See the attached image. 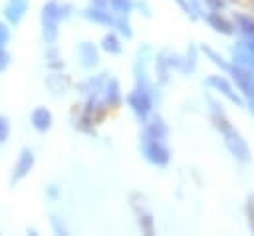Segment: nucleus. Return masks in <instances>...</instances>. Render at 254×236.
Wrapping results in <instances>:
<instances>
[{"label":"nucleus","instance_id":"20e7f679","mask_svg":"<svg viewBox=\"0 0 254 236\" xmlns=\"http://www.w3.org/2000/svg\"><path fill=\"white\" fill-rule=\"evenodd\" d=\"M26 12H28V0H8V4L4 6V18L12 26H18L24 20Z\"/></svg>","mask_w":254,"mask_h":236},{"label":"nucleus","instance_id":"9d476101","mask_svg":"<svg viewBox=\"0 0 254 236\" xmlns=\"http://www.w3.org/2000/svg\"><path fill=\"white\" fill-rule=\"evenodd\" d=\"M107 6H111L113 12H117L121 16H127L129 10H131V0H107Z\"/></svg>","mask_w":254,"mask_h":236},{"label":"nucleus","instance_id":"2eb2a0df","mask_svg":"<svg viewBox=\"0 0 254 236\" xmlns=\"http://www.w3.org/2000/svg\"><path fill=\"white\" fill-rule=\"evenodd\" d=\"M8 63H10V54L0 46V71H4L8 67Z\"/></svg>","mask_w":254,"mask_h":236},{"label":"nucleus","instance_id":"7ed1b4c3","mask_svg":"<svg viewBox=\"0 0 254 236\" xmlns=\"http://www.w3.org/2000/svg\"><path fill=\"white\" fill-rule=\"evenodd\" d=\"M32 167H34V153H32V149L24 147V149L20 151V157H18V161H16L14 169H12V177H10V182H12V184L20 182L24 177H28V175H30Z\"/></svg>","mask_w":254,"mask_h":236},{"label":"nucleus","instance_id":"423d86ee","mask_svg":"<svg viewBox=\"0 0 254 236\" xmlns=\"http://www.w3.org/2000/svg\"><path fill=\"white\" fill-rule=\"evenodd\" d=\"M32 125H34V129L36 131H40V133H46L50 127H52V113L46 109V107H36L34 111H32Z\"/></svg>","mask_w":254,"mask_h":236},{"label":"nucleus","instance_id":"f03ea898","mask_svg":"<svg viewBox=\"0 0 254 236\" xmlns=\"http://www.w3.org/2000/svg\"><path fill=\"white\" fill-rule=\"evenodd\" d=\"M141 149H143L145 157L151 163H155V165H165L169 161V151L163 147L161 139H157V137L145 135L143 137V143H141Z\"/></svg>","mask_w":254,"mask_h":236},{"label":"nucleus","instance_id":"39448f33","mask_svg":"<svg viewBox=\"0 0 254 236\" xmlns=\"http://www.w3.org/2000/svg\"><path fill=\"white\" fill-rule=\"evenodd\" d=\"M129 105L133 107V111L139 115V117H145L151 109V99H149V91L147 89H135L131 95H129Z\"/></svg>","mask_w":254,"mask_h":236},{"label":"nucleus","instance_id":"6e6552de","mask_svg":"<svg viewBox=\"0 0 254 236\" xmlns=\"http://www.w3.org/2000/svg\"><path fill=\"white\" fill-rule=\"evenodd\" d=\"M105 101L109 103V105H117V101H119V85H117V81H109L107 83V87H105Z\"/></svg>","mask_w":254,"mask_h":236},{"label":"nucleus","instance_id":"9b49d317","mask_svg":"<svg viewBox=\"0 0 254 236\" xmlns=\"http://www.w3.org/2000/svg\"><path fill=\"white\" fill-rule=\"evenodd\" d=\"M103 48H105L107 52H111V54H117V52H121V46H119L117 38H115V36H111V34L103 38Z\"/></svg>","mask_w":254,"mask_h":236},{"label":"nucleus","instance_id":"ddd939ff","mask_svg":"<svg viewBox=\"0 0 254 236\" xmlns=\"http://www.w3.org/2000/svg\"><path fill=\"white\" fill-rule=\"evenodd\" d=\"M46 59H48V65L50 67H60L62 65V61H60V56H58V52L52 48V50H48V54H46Z\"/></svg>","mask_w":254,"mask_h":236},{"label":"nucleus","instance_id":"1a4fd4ad","mask_svg":"<svg viewBox=\"0 0 254 236\" xmlns=\"http://www.w3.org/2000/svg\"><path fill=\"white\" fill-rule=\"evenodd\" d=\"M46 83H48V87H50L52 91H64V89L67 87V83H69V81H67L65 77H62V75L54 73V75H50V77H48V81H46Z\"/></svg>","mask_w":254,"mask_h":236},{"label":"nucleus","instance_id":"f257e3e1","mask_svg":"<svg viewBox=\"0 0 254 236\" xmlns=\"http://www.w3.org/2000/svg\"><path fill=\"white\" fill-rule=\"evenodd\" d=\"M69 14V6L67 4H60L56 0L44 4L42 8V36L48 44H54L58 38V24L62 18H65Z\"/></svg>","mask_w":254,"mask_h":236},{"label":"nucleus","instance_id":"4468645a","mask_svg":"<svg viewBox=\"0 0 254 236\" xmlns=\"http://www.w3.org/2000/svg\"><path fill=\"white\" fill-rule=\"evenodd\" d=\"M8 40H10V28L4 22H0V46L4 48L8 44Z\"/></svg>","mask_w":254,"mask_h":236},{"label":"nucleus","instance_id":"0eeeda50","mask_svg":"<svg viewBox=\"0 0 254 236\" xmlns=\"http://www.w3.org/2000/svg\"><path fill=\"white\" fill-rule=\"evenodd\" d=\"M79 56H81V63L85 67H93L97 63V52L91 44H81L79 46Z\"/></svg>","mask_w":254,"mask_h":236},{"label":"nucleus","instance_id":"dca6fc26","mask_svg":"<svg viewBox=\"0 0 254 236\" xmlns=\"http://www.w3.org/2000/svg\"><path fill=\"white\" fill-rule=\"evenodd\" d=\"M48 194H50V196H56V186H54V184L48 188Z\"/></svg>","mask_w":254,"mask_h":236},{"label":"nucleus","instance_id":"f8f14e48","mask_svg":"<svg viewBox=\"0 0 254 236\" xmlns=\"http://www.w3.org/2000/svg\"><path fill=\"white\" fill-rule=\"evenodd\" d=\"M8 135H10V123L4 115H0V145L8 141Z\"/></svg>","mask_w":254,"mask_h":236}]
</instances>
